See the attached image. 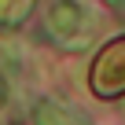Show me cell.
<instances>
[{
    "instance_id": "obj_1",
    "label": "cell",
    "mask_w": 125,
    "mask_h": 125,
    "mask_svg": "<svg viewBox=\"0 0 125 125\" xmlns=\"http://www.w3.org/2000/svg\"><path fill=\"white\" fill-rule=\"evenodd\" d=\"M92 92L107 96V99L125 92V37L99 52L96 66H92Z\"/></svg>"
},
{
    "instance_id": "obj_2",
    "label": "cell",
    "mask_w": 125,
    "mask_h": 125,
    "mask_svg": "<svg viewBox=\"0 0 125 125\" xmlns=\"http://www.w3.org/2000/svg\"><path fill=\"white\" fill-rule=\"evenodd\" d=\"M85 26H88V19H85V11L74 4V0H55V4H52V11H48V30H52L62 44L81 48L77 33H81Z\"/></svg>"
},
{
    "instance_id": "obj_3",
    "label": "cell",
    "mask_w": 125,
    "mask_h": 125,
    "mask_svg": "<svg viewBox=\"0 0 125 125\" xmlns=\"http://www.w3.org/2000/svg\"><path fill=\"white\" fill-rule=\"evenodd\" d=\"M33 121H37V125H88L81 114L59 107V103H52V99H41V103L33 107Z\"/></svg>"
},
{
    "instance_id": "obj_4",
    "label": "cell",
    "mask_w": 125,
    "mask_h": 125,
    "mask_svg": "<svg viewBox=\"0 0 125 125\" xmlns=\"http://www.w3.org/2000/svg\"><path fill=\"white\" fill-rule=\"evenodd\" d=\"M33 0H0V26H15L30 15Z\"/></svg>"
},
{
    "instance_id": "obj_5",
    "label": "cell",
    "mask_w": 125,
    "mask_h": 125,
    "mask_svg": "<svg viewBox=\"0 0 125 125\" xmlns=\"http://www.w3.org/2000/svg\"><path fill=\"white\" fill-rule=\"evenodd\" d=\"M103 4H110V8L118 11V15H125V0H103Z\"/></svg>"
},
{
    "instance_id": "obj_6",
    "label": "cell",
    "mask_w": 125,
    "mask_h": 125,
    "mask_svg": "<svg viewBox=\"0 0 125 125\" xmlns=\"http://www.w3.org/2000/svg\"><path fill=\"white\" fill-rule=\"evenodd\" d=\"M4 99H8V85H4V77H0V107H4Z\"/></svg>"
}]
</instances>
